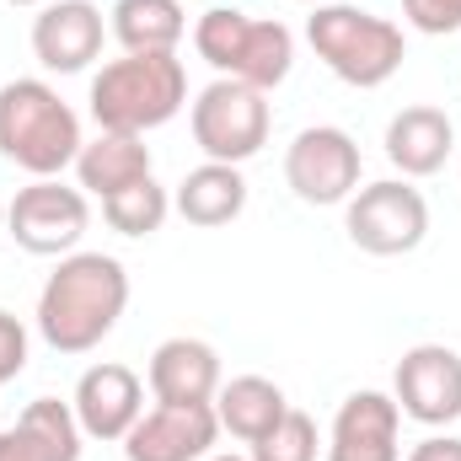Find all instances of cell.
Here are the masks:
<instances>
[{
	"mask_svg": "<svg viewBox=\"0 0 461 461\" xmlns=\"http://www.w3.org/2000/svg\"><path fill=\"white\" fill-rule=\"evenodd\" d=\"M108 16H113L108 27L123 43V54H177L188 32L183 0H118Z\"/></svg>",
	"mask_w": 461,
	"mask_h": 461,
	"instance_id": "21",
	"label": "cell"
},
{
	"mask_svg": "<svg viewBox=\"0 0 461 461\" xmlns=\"http://www.w3.org/2000/svg\"><path fill=\"white\" fill-rule=\"evenodd\" d=\"M210 461H252V456H210Z\"/></svg>",
	"mask_w": 461,
	"mask_h": 461,
	"instance_id": "28",
	"label": "cell"
},
{
	"mask_svg": "<svg viewBox=\"0 0 461 461\" xmlns=\"http://www.w3.org/2000/svg\"><path fill=\"white\" fill-rule=\"evenodd\" d=\"M92 226V204L81 188H65L59 177H32L27 188H16V199L5 204V230L22 252L38 258H59L76 252V241Z\"/></svg>",
	"mask_w": 461,
	"mask_h": 461,
	"instance_id": "8",
	"label": "cell"
},
{
	"mask_svg": "<svg viewBox=\"0 0 461 461\" xmlns=\"http://www.w3.org/2000/svg\"><path fill=\"white\" fill-rule=\"evenodd\" d=\"M103 215H108V226L118 236H156L167 226V215H172V194L156 177H145V183L123 188L113 199H103Z\"/></svg>",
	"mask_w": 461,
	"mask_h": 461,
	"instance_id": "22",
	"label": "cell"
},
{
	"mask_svg": "<svg viewBox=\"0 0 461 461\" xmlns=\"http://www.w3.org/2000/svg\"><path fill=\"white\" fill-rule=\"evenodd\" d=\"M451 145H456V123H451L446 108L419 103V108H402L386 123V161L402 177H435L446 167Z\"/></svg>",
	"mask_w": 461,
	"mask_h": 461,
	"instance_id": "17",
	"label": "cell"
},
{
	"mask_svg": "<svg viewBox=\"0 0 461 461\" xmlns=\"http://www.w3.org/2000/svg\"><path fill=\"white\" fill-rule=\"evenodd\" d=\"M408 461H461V440L456 435H429L424 446H413Z\"/></svg>",
	"mask_w": 461,
	"mask_h": 461,
	"instance_id": "26",
	"label": "cell"
},
{
	"mask_svg": "<svg viewBox=\"0 0 461 461\" xmlns=\"http://www.w3.org/2000/svg\"><path fill=\"white\" fill-rule=\"evenodd\" d=\"M11 5H43V0H11Z\"/></svg>",
	"mask_w": 461,
	"mask_h": 461,
	"instance_id": "29",
	"label": "cell"
},
{
	"mask_svg": "<svg viewBox=\"0 0 461 461\" xmlns=\"http://www.w3.org/2000/svg\"><path fill=\"white\" fill-rule=\"evenodd\" d=\"M317 419L312 413H301V408H290L258 446H252V461H317Z\"/></svg>",
	"mask_w": 461,
	"mask_h": 461,
	"instance_id": "23",
	"label": "cell"
},
{
	"mask_svg": "<svg viewBox=\"0 0 461 461\" xmlns=\"http://www.w3.org/2000/svg\"><path fill=\"white\" fill-rule=\"evenodd\" d=\"M285 413H290V397L268 375H236V381H221V392H215L221 429L236 435V440H247V446H258Z\"/></svg>",
	"mask_w": 461,
	"mask_h": 461,
	"instance_id": "20",
	"label": "cell"
},
{
	"mask_svg": "<svg viewBox=\"0 0 461 461\" xmlns=\"http://www.w3.org/2000/svg\"><path fill=\"white\" fill-rule=\"evenodd\" d=\"M215 440H221L215 402H188V408L156 402L123 435V456L129 461H199L215 451Z\"/></svg>",
	"mask_w": 461,
	"mask_h": 461,
	"instance_id": "11",
	"label": "cell"
},
{
	"mask_svg": "<svg viewBox=\"0 0 461 461\" xmlns=\"http://www.w3.org/2000/svg\"><path fill=\"white\" fill-rule=\"evenodd\" d=\"M194 49L204 65H215L230 81H247L258 92H274L290 65H295V38L285 22H258L247 11H230V5H215L199 16L194 27Z\"/></svg>",
	"mask_w": 461,
	"mask_h": 461,
	"instance_id": "5",
	"label": "cell"
},
{
	"mask_svg": "<svg viewBox=\"0 0 461 461\" xmlns=\"http://www.w3.org/2000/svg\"><path fill=\"white\" fill-rule=\"evenodd\" d=\"M402 408L386 392H354L344 397L333 435H328V461H402L397 446Z\"/></svg>",
	"mask_w": 461,
	"mask_h": 461,
	"instance_id": "14",
	"label": "cell"
},
{
	"mask_svg": "<svg viewBox=\"0 0 461 461\" xmlns=\"http://www.w3.org/2000/svg\"><path fill=\"white\" fill-rule=\"evenodd\" d=\"M92 118L108 134H145L188 103V70L177 54H123L92 76Z\"/></svg>",
	"mask_w": 461,
	"mask_h": 461,
	"instance_id": "3",
	"label": "cell"
},
{
	"mask_svg": "<svg viewBox=\"0 0 461 461\" xmlns=\"http://www.w3.org/2000/svg\"><path fill=\"white\" fill-rule=\"evenodd\" d=\"M150 392L156 402H215L221 392V354L204 339H167L150 354Z\"/></svg>",
	"mask_w": 461,
	"mask_h": 461,
	"instance_id": "16",
	"label": "cell"
},
{
	"mask_svg": "<svg viewBox=\"0 0 461 461\" xmlns=\"http://www.w3.org/2000/svg\"><path fill=\"white\" fill-rule=\"evenodd\" d=\"M392 397L402 419L424 429H446L461 419V354L446 344H419L408 348L392 370Z\"/></svg>",
	"mask_w": 461,
	"mask_h": 461,
	"instance_id": "10",
	"label": "cell"
},
{
	"mask_svg": "<svg viewBox=\"0 0 461 461\" xmlns=\"http://www.w3.org/2000/svg\"><path fill=\"white\" fill-rule=\"evenodd\" d=\"M306 38H312L317 59H322L344 86H359V92L386 86V81L402 70V54H408L397 22H386V16H375V11H359V5H344V0L317 5V11L306 16Z\"/></svg>",
	"mask_w": 461,
	"mask_h": 461,
	"instance_id": "4",
	"label": "cell"
},
{
	"mask_svg": "<svg viewBox=\"0 0 461 461\" xmlns=\"http://www.w3.org/2000/svg\"><path fill=\"white\" fill-rule=\"evenodd\" d=\"M27 370V328L0 306V386Z\"/></svg>",
	"mask_w": 461,
	"mask_h": 461,
	"instance_id": "25",
	"label": "cell"
},
{
	"mask_svg": "<svg viewBox=\"0 0 461 461\" xmlns=\"http://www.w3.org/2000/svg\"><path fill=\"white\" fill-rule=\"evenodd\" d=\"M188 123H194V145L210 161H226V167L252 161L268 145V103H263V92L247 86V81H230V76L210 81L199 92Z\"/></svg>",
	"mask_w": 461,
	"mask_h": 461,
	"instance_id": "6",
	"label": "cell"
},
{
	"mask_svg": "<svg viewBox=\"0 0 461 461\" xmlns=\"http://www.w3.org/2000/svg\"><path fill=\"white\" fill-rule=\"evenodd\" d=\"M103 11L92 0H49L32 22V54L54 76H81L103 54Z\"/></svg>",
	"mask_w": 461,
	"mask_h": 461,
	"instance_id": "13",
	"label": "cell"
},
{
	"mask_svg": "<svg viewBox=\"0 0 461 461\" xmlns=\"http://www.w3.org/2000/svg\"><path fill=\"white\" fill-rule=\"evenodd\" d=\"M0 226H5V204H0Z\"/></svg>",
	"mask_w": 461,
	"mask_h": 461,
	"instance_id": "30",
	"label": "cell"
},
{
	"mask_svg": "<svg viewBox=\"0 0 461 461\" xmlns=\"http://www.w3.org/2000/svg\"><path fill=\"white\" fill-rule=\"evenodd\" d=\"M81 118L49 81L0 86V156L32 177H59L81 156Z\"/></svg>",
	"mask_w": 461,
	"mask_h": 461,
	"instance_id": "2",
	"label": "cell"
},
{
	"mask_svg": "<svg viewBox=\"0 0 461 461\" xmlns=\"http://www.w3.org/2000/svg\"><path fill=\"white\" fill-rule=\"evenodd\" d=\"M76 177H81V194H97V199H113L123 188L145 183L150 177V145L140 134H97L81 145L76 156Z\"/></svg>",
	"mask_w": 461,
	"mask_h": 461,
	"instance_id": "18",
	"label": "cell"
},
{
	"mask_svg": "<svg viewBox=\"0 0 461 461\" xmlns=\"http://www.w3.org/2000/svg\"><path fill=\"white\" fill-rule=\"evenodd\" d=\"M81 424L76 408L59 397H38L27 402V413L0 429V461H81Z\"/></svg>",
	"mask_w": 461,
	"mask_h": 461,
	"instance_id": "15",
	"label": "cell"
},
{
	"mask_svg": "<svg viewBox=\"0 0 461 461\" xmlns=\"http://www.w3.org/2000/svg\"><path fill=\"white\" fill-rule=\"evenodd\" d=\"M301 5H312V11H317V5H333V0H301Z\"/></svg>",
	"mask_w": 461,
	"mask_h": 461,
	"instance_id": "27",
	"label": "cell"
},
{
	"mask_svg": "<svg viewBox=\"0 0 461 461\" xmlns=\"http://www.w3.org/2000/svg\"><path fill=\"white\" fill-rule=\"evenodd\" d=\"M129 306V268L108 252H65L38 295V333L59 354H86Z\"/></svg>",
	"mask_w": 461,
	"mask_h": 461,
	"instance_id": "1",
	"label": "cell"
},
{
	"mask_svg": "<svg viewBox=\"0 0 461 461\" xmlns=\"http://www.w3.org/2000/svg\"><path fill=\"white\" fill-rule=\"evenodd\" d=\"M402 16H408V27H419L429 38L461 32V0H402Z\"/></svg>",
	"mask_w": 461,
	"mask_h": 461,
	"instance_id": "24",
	"label": "cell"
},
{
	"mask_svg": "<svg viewBox=\"0 0 461 461\" xmlns=\"http://www.w3.org/2000/svg\"><path fill=\"white\" fill-rule=\"evenodd\" d=\"M285 183L301 204H348L359 188V145L348 129L312 123L285 150Z\"/></svg>",
	"mask_w": 461,
	"mask_h": 461,
	"instance_id": "9",
	"label": "cell"
},
{
	"mask_svg": "<svg viewBox=\"0 0 461 461\" xmlns=\"http://www.w3.org/2000/svg\"><path fill=\"white\" fill-rule=\"evenodd\" d=\"M344 230L370 258H402L429 236V204H424L419 188H408V177L402 183L386 177V183H370L348 199Z\"/></svg>",
	"mask_w": 461,
	"mask_h": 461,
	"instance_id": "7",
	"label": "cell"
},
{
	"mask_svg": "<svg viewBox=\"0 0 461 461\" xmlns=\"http://www.w3.org/2000/svg\"><path fill=\"white\" fill-rule=\"evenodd\" d=\"M172 210H177L188 226H204V230L230 226V221L247 210V177H241V167H226V161L194 167V172L177 183Z\"/></svg>",
	"mask_w": 461,
	"mask_h": 461,
	"instance_id": "19",
	"label": "cell"
},
{
	"mask_svg": "<svg viewBox=\"0 0 461 461\" xmlns=\"http://www.w3.org/2000/svg\"><path fill=\"white\" fill-rule=\"evenodd\" d=\"M70 408H76V424H81L86 440H123L145 413V386H140V375L129 365L103 359L76 381Z\"/></svg>",
	"mask_w": 461,
	"mask_h": 461,
	"instance_id": "12",
	"label": "cell"
}]
</instances>
